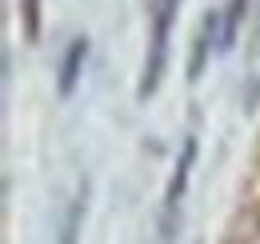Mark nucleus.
<instances>
[{
    "mask_svg": "<svg viewBox=\"0 0 260 244\" xmlns=\"http://www.w3.org/2000/svg\"><path fill=\"white\" fill-rule=\"evenodd\" d=\"M180 12V0H152V36H148V56L140 72V96H152L168 64V40H172V20Z\"/></svg>",
    "mask_w": 260,
    "mask_h": 244,
    "instance_id": "1",
    "label": "nucleus"
},
{
    "mask_svg": "<svg viewBox=\"0 0 260 244\" xmlns=\"http://www.w3.org/2000/svg\"><path fill=\"white\" fill-rule=\"evenodd\" d=\"M212 48H224V8H212L204 16V24L196 32V48H192V64H188V80H196L204 72V64L212 56Z\"/></svg>",
    "mask_w": 260,
    "mask_h": 244,
    "instance_id": "2",
    "label": "nucleus"
},
{
    "mask_svg": "<svg viewBox=\"0 0 260 244\" xmlns=\"http://www.w3.org/2000/svg\"><path fill=\"white\" fill-rule=\"evenodd\" d=\"M192 164H196V136H184V148L172 164V176H168V188H164V216H176L184 192H188V176H192Z\"/></svg>",
    "mask_w": 260,
    "mask_h": 244,
    "instance_id": "3",
    "label": "nucleus"
},
{
    "mask_svg": "<svg viewBox=\"0 0 260 244\" xmlns=\"http://www.w3.org/2000/svg\"><path fill=\"white\" fill-rule=\"evenodd\" d=\"M84 60H88V40H84V36H76V40L68 44V52H64V64H60V96H68V92L76 88Z\"/></svg>",
    "mask_w": 260,
    "mask_h": 244,
    "instance_id": "4",
    "label": "nucleus"
},
{
    "mask_svg": "<svg viewBox=\"0 0 260 244\" xmlns=\"http://www.w3.org/2000/svg\"><path fill=\"white\" fill-rule=\"evenodd\" d=\"M80 220H84V188L72 196V204H68V216H64V228H60V244H76L80 236Z\"/></svg>",
    "mask_w": 260,
    "mask_h": 244,
    "instance_id": "5",
    "label": "nucleus"
},
{
    "mask_svg": "<svg viewBox=\"0 0 260 244\" xmlns=\"http://www.w3.org/2000/svg\"><path fill=\"white\" fill-rule=\"evenodd\" d=\"M244 12H248V0H228V8H224V48L236 44V32H240Z\"/></svg>",
    "mask_w": 260,
    "mask_h": 244,
    "instance_id": "6",
    "label": "nucleus"
},
{
    "mask_svg": "<svg viewBox=\"0 0 260 244\" xmlns=\"http://www.w3.org/2000/svg\"><path fill=\"white\" fill-rule=\"evenodd\" d=\"M20 20H24V36L36 40L40 36V0H20Z\"/></svg>",
    "mask_w": 260,
    "mask_h": 244,
    "instance_id": "7",
    "label": "nucleus"
},
{
    "mask_svg": "<svg viewBox=\"0 0 260 244\" xmlns=\"http://www.w3.org/2000/svg\"><path fill=\"white\" fill-rule=\"evenodd\" d=\"M256 40H260V28H256Z\"/></svg>",
    "mask_w": 260,
    "mask_h": 244,
    "instance_id": "8",
    "label": "nucleus"
}]
</instances>
